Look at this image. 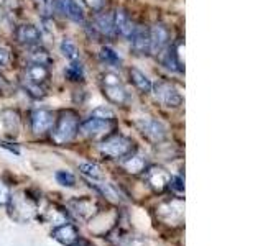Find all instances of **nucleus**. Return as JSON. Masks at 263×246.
<instances>
[{
	"instance_id": "f257e3e1",
	"label": "nucleus",
	"mask_w": 263,
	"mask_h": 246,
	"mask_svg": "<svg viewBox=\"0 0 263 246\" xmlns=\"http://www.w3.org/2000/svg\"><path fill=\"white\" fill-rule=\"evenodd\" d=\"M79 131V118L78 115L68 110L61 112L60 118L54 120V128H53V141L58 145L69 143L76 138Z\"/></svg>"
},
{
	"instance_id": "f03ea898",
	"label": "nucleus",
	"mask_w": 263,
	"mask_h": 246,
	"mask_svg": "<svg viewBox=\"0 0 263 246\" xmlns=\"http://www.w3.org/2000/svg\"><path fill=\"white\" fill-rule=\"evenodd\" d=\"M8 203H10V215L16 221H22V223L35 217L36 209H38L36 200L33 199V197H30L27 192L10 195Z\"/></svg>"
},
{
	"instance_id": "7ed1b4c3",
	"label": "nucleus",
	"mask_w": 263,
	"mask_h": 246,
	"mask_svg": "<svg viewBox=\"0 0 263 246\" xmlns=\"http://www.w3.org/2000/svg\"><path fill=\"white\" fill-rule=\"evenodd\" d=\"M134 148H135L134 141H132L128 136L114 135L101 143V153L107 156V158L119 159V158H127V156H130L132 151H134Z\"/></svg>"
},
{
	"instance_id": "20e7f679",
	"label": "nucleus",
	"mask_w": 263,
	"mask_h": 246,
	"mask_svg": "<svg viewBox=\"0 0 263 246\" xmlns=\"http://www.w3.org/2000/svg\"><path fill=\"white\" fill-rule=\"evenodd\" d=\"M155 98L164 107H173L176 109L181 104H183V97L179 95L178 90L173 87L168 82H156L155 86H152Z\"/></svg>"
},
{
	"instance_id": "39448f33",
	"label": "nucleus",
	"mask_w": 263,
	"mask_h": 246,
	"mask_svg": "<svg viewBox=\"0 0 263 246\" xmlns=\"http://www.w3.org/2000/svg\"><path fill=\"white\" fill-rule=\"evenodd\" d=\"M170 30L164 27L163 23H156L155 27L150 30V53L160 54L170 45Z\"/></svg>"
},
{
	"instance_id": "423d86ee",
	"label": "nucleus",
	"mask_w": 263,
	"mask_h": 246,
	"mask_svg": "<svg viewBox=\"0 0 263 246\" xmlns=\"http://www.w3.org/2000/svg\"><path fill=\"white\" fill-rule=\"evenodd\" d=\"M138 128L142 131V135L153 143H161L163 139L166 138V128H164L158 120L145 118L142 121H138Z\"/></svg>"
},
{
	"instance_id": "0eeeda50",
	"label": "nucleus",
	"mask_w": 263,
	"mask_h": 246,
	"mask_svg": "<svg viewBox=\"0 0 263 246\" xmlns=\"http://www.w3.org/2000/svg\"><path fill=\"white\" fill-rule=\"evenodd\" d=\"M171 172L161 166H152L146 171V180L155 192H163L171 182Z\"/></svg>"
},
{
	"instance_id": "6e6552de",
	"label": "nucleus",
	"mask_w": 263,
	"mask_h": 246,
	"mask_svg": "<svg viewBox=\"0 0 263 246\" xmlns=\"http://www.w3.org/2000/svg\"><path fill=\"white\" fill-rule=\"evenodd\" d=\"M54 115L53 112L45 110V109H38L33 110L30 115V123H31V130L35 133H45V131H49L54 125Z\"/></svg>"
},
{
	"instance_id": "1a4fd4ad",
	"label": "nucleus",
	"mask_w": 263,
	"mask_h": 246,
	"mask_svg": "<svg viewBox=\"0 0 263 246\" xmlns=\"http://www.w3.org/2000/svg\"><path fill=\"white\" fill-rule=\"evenodd\" d=\"M56 10L74 23H84V12L76 0H53Z\"/></svg>"
},
{
	"instance_id": "9d476101",
	"label": "nucleus",
	"mask_w": 263,
	"mask_h": 246,
	"mask_svg": "<svg viewBox=\"0 0 263 246\" xmlns=\"http://www.w3.org/2000/svg\"><path fill=\"white\" fill-rule=\"evenodd\" d=\"M132 48L137 54H148L150 53V30L143 25L134 27V31L130 35Z\"/></svg>"
},
{
	"instance_id": "9b49d317",
	"label": "nucleus",
	"mask_w": 263,
	"mask_h": 246,
	"mask_svg": "<svg viewBox=\"0 0 263 246\" xmlns=\"http://www.w3.org/2000/svg\"><path fill=\"white\" fill-rule=\"evenodd\" d=\"M15 38L18 41L20 45L23 46H36L40 45V39H41V33L40 30L31 23H23L20 27H16L15 30Z\"/></svg>"
},
{
	"instance_id": "f8f14e48",
	"label": "nucleus",
	"mask_w": 263,
	"mask_h": 246,
	"mask_svg": "<svg viewBox=\"0 0 263 246\" xmlns=\"http://www.w3.org/2000/svg\"><path fill=\"white\" fill-rule=\"evenodd\" d=\"M109 121H110V120H102V118H94V117H90L89 120L79 123V130H81L84 135L92 136V138L104 136V135H107V133H109V131L112 130V125H110Z\"/></svg>"
},
{
	"instance_id": "ddd939ff",
	"label": "nucleus",
	"mask_w": 263,
	"mask_h": 246,
	"mask_svg": "<svg viewBox=\"0 0 263 246\" xmlns=\"http://www.w3.org/2000/svg\"><path fill=\"white\" fill-rule=\"evenodd\" d=\"M18 130H20L18 113L13 110L0 112V135H4L7 138H13L18 135Z\"/></svg>"
},
{
	"instance_id": "4468645a",
	"label": "nucleus",
	"mask_w": 263,
	"mask_h": 246,
	"mask_svg": "<svg viewBox=\"0 0 263 246\" xmlns=\"http://www.w3.org/2000/svg\"><path fill=\"white\" fill-rule=\"evenodd\" d=\"M49 77H51V72H49L48 66L30 63L28 68L25 69V82H28V84H35V86L43 87L49 80Z\"/></svg>"
},
{
	"instance_id": "2eb2a0df",
	"label": "nucleus",
	"mask_w": 263,
	"mask_h": 246,
	"mask_svg": "<svg viewBox=\"0 0 263 246\" xmlns=\"http://www.w3.org/2000/svg\"><path fill=\"white\" fill-rule=\"evenodd\" d=\"M51 236L54 238L56 241H60L61 244L64 246H74L79 240V233L74 225L71 223H64V225H60L53 230Z\"/></svg>"
},
{
	"instance_id": "dca6fc26",
	"label": "nucleus",
	"mask_w": 263,
	"mask_h": 246,
	"mask_svg": "<svg viewBox=\"0 0 263 246\" xmlns=\"http://www.w3.org/2000/svg\"><path fill=\"white\" fill-rule=\"evenodd\" d=\"M183 200H171L168 202L166 205H163V207L158 209V215L164 220L168 221V223H175V221H181L183 220Z\"/></svg>"
},
{
	"instance_id": "f3484780",
	"label": "nucleus",
	"mask_w": 263,
	"mask_h": 246,
	"mask_svg": "<svg viewBox=\"0 0 263 246\" xmlns=\"http://www.w3.org/2000/svg\"><path fill=\"white\" fill-rule=\"evenodd\" d=\"M114 30L119 33L120 36L130 38L132 31H134V23H132L130 15L125 10H117L114 13Z\"/></svg>"
},
{
	"instance_id": "a211bd4d",
	"label": "nucleus",
	"mask_w": 263,
	"mask_h": 246,
	"mask_svg": "<svg viewBox=\"0 0 263 246\" xmlns=\"http://www.w3.org/2000/svg\"><path fill=\"white\" fill-rule=\"evenodd\" d=\"M104 95L107 97V100L115 104V105H125L128 102V92L123 87V84H114V86H102Z\"/></svg>"
},
{
	"instance_id": "6ab92c4d",
	"label": "nucleus",
	"mask_w": 263,
	"mask_h": 246,
	"mask_svg": "<svg viewBox=\"0 0 263 246\" xmlns=\"http://www.w3.org/2000/svg\"><path fill=\"white\" fill-rule=\"evenodd\" d=\"M71 209L76 212V215L81 218H89L90 215H94V209H96V203L92 202V199H87V197H82V199L78 200H72L71 203Z\"/></svg>"
},
{
	"instance_id": "aec40b11",
	"label": "nucleus",
	"mask_w": 263,
	"mask_h": 246,
	"mask_svg": "<svg viewBox=\"0 0 263 246\" xmlns=\"http://www.w3.org/2000/svg\"><path fill=\"white\" fill-rule=\"evenodd\" d=\"M96 30L104 36H110L114 33V13L112 12H102L96 16Z\"/></svg>"
},
{
	"instance_id": "412c9836",
	"label": "nucleus",
	"mask_w": 263,
	"mask_h": 246,
	"mask_svg": "<svg viewBox=\"0 0 263 246\" xmlns=\"http://www.w3.org/2000/svg\"><path fill=\"white\" fill-rule=\"evenodd\" d=\"M128 76H130V80H132V84H134L140 92H145V94H148L152 90V80L148 79L145 74L140 71V69H137V68H132L130 71H128Z\"/></svg>"
},
{
	"instance_id": "4be33fe9",
	"label": "nucleus",
	"mask_w": 263,
	"mask_h": 246,
	"mask_svg": "<svg viewBox=\"0 0 263 246\" xmlns=\"http://www.w3.org/2000/svg\"><path fill=\"white\" fill-rule=\"evenodd\" d=\"M28 59L33 64H43V66H48V68H49V64H53V57L49 56V53L45 48H41L38 45L31 46L30 53H28Z\"/></svg>"
},
{
	"instance_id": "5701e85b",
	"label": "nucleus",
	"mask_w": 263,
	"mask_h": 246,
	"mask_svg": "<svg viewBox=\"0 0 263 246\" xmlns=\"http://www.w3.org/2000/svg\"><path fill=\"white\" fill-rule=\"evenodd\" d=\"M94 187L104 197H107L109 200H112V202H123V195L120 194V191L114 184H107L105 182V184H96Z\"/></svg>"
},
{
	"instance_id": "b1692460",
	"label": "nucleus",
	"mask_w": 263,
	"mask_h": 246,
	"mask_svg": "<svg viewBox=\"0 0 263 246\" xmlns=\"http://www.w3.org/2000/svg\"><path fill=\"white\" fill-rule=\"evenodd\" d=\"M64 76L66 79H69L72 82H82L84 80V68H82L81 63L72 61L68 68L64 69Z\"/></svg>"
},
{
	"instance_id": "393cba45",
	"label": "nucleus",
	"mask_w": 263,
	"mask_h": 246,
	"mask_svg": "<svg viewBox=\"0 0 263 246\" xmlns=\"http://www.w3.org/2000/svg\"><path fill=\"white\" fill-rule=\"evenodd\" d=\"M60 49L64 57H68L69 61H78L79 53H78V46L71 38H64L60 45Z\"/></svg>"
},
{
	"instance_id": "a878e982",
	"label": "nucleus",
	"mask_w": 263,
	"mask_h": 246,
	"mask_svg": "<svg viewBox=\"0 0 263 246\" xmlns=\"http://www.w3.org/2000/svg\"><path fill=\"white\" fill-rule=\"evenodd\" d=\"M101 59H102V63L114 66V68H119V66L122 64V57L119 56V53L114 51V49L109 46H104L101 49Z\"/></svg>"
},
{
	"instance_id": "bb28decb",
	"label": "nucleus",
	"mask_w": 263,
	"mask_h": 246,
	"mask_svg": "<svg viewBox=\"0 0 263 246\" xmlns=\"http://www.w3.org/2000/svg\"><path fill=\"white\" fill-rule=\"evenodd\" d=\"M145 164L146 162L142 156H130V158L123 162V166H125V169L132 172V174H138V172H142L145 169Z\"/></svg>"
},
{
	"instance_id": "cd10ccee",
	"label": "nucleus",
	"mask_w": 263,
	"mask_h": 246,
	"mask_svg": "<svg viewBox=\"0 0 263 246\" xmlns=\"http://www.w3.org/2000/svg\"><path fill=\"white\" fill-rule=\"evenodd\" d=\"M79 171L82 172L84 176L94 179V180H99L102 177V172H101V168L96 166V164H90V162H82L79 164Z\"/></svg>"
},
{
	"instance_id": "c85d7f7f",
	"label": "nucleus",
	"mask_w": 263,
	"mask_h": 246,
	"mask_svg": "<svg viewBox=\"0 0 263 246\" xmlns=\"http://www.w3.org/2000/svg\"><path fill=\"white\" fill-rule=\"evenodd\" d=\"M54 177H56L58 182L64 187H72L74 184H76V177H74L68 171H58Z\"/></svg>"
},
{
	"instance_id": "c756f323",
	"label": "nucleus",
	"mask_w": 263,
	"mask_h": 246,
	"mask_svg": "<svg viewBox=\"0 0 263 246\" xmlns=\"http://www.w3.org/2000/svg\"><path fill=\"white\" fill-rule=\"evenodd\" d=\"M90 117H94V118H102V120H114V118H115V113L112 112V109H109V107L101 105V107H97L96 110H92V113H90Z\"/></svg>"
},
{
	"instance_id": "7c9ffc66",
	"label": "nucleus",
	"mask_w": 263,
	"mask_h": 246,
	"mask_svg": "<svg viewBox=\"0 0 263 246\" xmlns=\"http://www.w3.org/2000/svg\"><path fill=\"white\" fill-rule=\"evenodd\" d=\"M33 4H35L38 15H41L43 18H48L49 10H51V2L49 0H33Z\"/></svg>"
},
{
	"instance_id": "2f4dec72",
	"label": "nucleus",
	"mask_w": 263,
	"mask_h": 246,
	"mask_svg": "<svg viewBox=\"0 0 263 246\" xmlns=\"http://www.w3.org/2000/svg\"><path fill=\"white\" fill-rule=\"evenodd\" d=\"M10 189H8V186L4 182V180H0V203L5 205L8 203V200H10Z\"/></svg>"
},
{
	"instance_id": "473e14b6",
	"label": "nucleus",
	"mask_w": 263,
	"mask_h": 246,
	"mask_svg": "<svg viewBox=\"0 0 263 246\" xmlns=\"http://www.w3.org/2000/svg\"><path fill=\"white\" fill-rule=\"evenodd\" d=\"M168 187L175 189V191H176V194H179V195L184 192L183 179H181V177H171V182H170V186H168Z\"/></svg>"
},
{
	"instance_id": "72a5a7b5",
	"label": "nucleus",
	"mask_w": 263,
	"mask_h": 246,
	"mask_svg": "<svg viewBox=\"0 0 263 246\" xmlns=\"http://www.w3.org/2000/svg\"><path fill=\"white\" fill-rule=\"evenodd\" d=\"M90 10H94V12H97V10H101V8L105 5V0H82Z\"/></svg>"
},
{
	"instance_id": "f704fd0d",
	"label": "nucleus",
	"mask_w": 263,
	"mask_h": 246,
	"mask_svg": "<svg viewBox=\"0 0 263 246\" xmlns=\"http://www.w3.org/2000/svg\"><path fill=\"white\" fill-rule=\"evenodd\" d=\"M8 61H10V53H8L7 49L0 48V66H7Z\"/></svg>"
},
{
	"instance_id": "c9c22d12",
	"label": "nucleus",
	"mask_w": 263,
	"mask_h": 246,
	"mask_svg": "<svg viewBox=\"0 0 263 246\" xmlns=\"http://www.w3.org/2000/svg\"><path fill=\"white\" fill-rule=\"evenodd\" d=\"M10 22V18H8V13L4 10L2 7H0V27H4L5 23H8Z\"/></svg>"
},
{
	"instance_id": "e433bc0d",
	"label": "nucleus",
	"mask_w": 263,
	"mask_h": 246,
	"mask_svg": "<svg viewBox=\"0 0 263 246\" xmlns=\"http://www.w3.org/2000/svg\"><path fill=\"white\" fill-rule=\"evenodd\" d=\"M74 246H92V244H90L89 241H86V240H81V241L78 240V243L74 244Z\"/></svg>"
},
{
	"instance_id": "4c0bfd02",
	"label": "nucleus",
	"mask_w": 263,
	"mask_h": 246,
	"mask_svg": "<svg viewBox=\"0 0 263 246\" xmlns=\"http://www.w3.org/2000/svg\"><path fill=\"white\" fill-rule=\"evenodd\" d=\"M4 86H7V82H5L4 76H0V90H2V87H4Z\"/></svg>"
}]
</instances>
